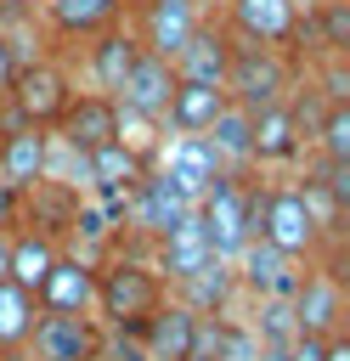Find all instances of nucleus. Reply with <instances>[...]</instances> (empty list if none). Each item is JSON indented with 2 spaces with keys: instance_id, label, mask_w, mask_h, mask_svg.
Returning <instances> with one entry per match:
<instances>
[{
  "instance_id": "obj_1",
  "label": "nucleus",
  "mask_w": 350,
  "mask_h": 361,
  "mask_svg": "<svg viewBox=\"0 0 350 361\" xmlns=\"http://www.w3.org/2000/svg\"><path fill=\"white\" fill-rule=\"evenodd\" d=\"M169 299L158 265L147 254H130V248H113L102 265H96V322L113 327V333H135L158 305Z\"/></svg>"
},
{
  "instance_id": "obj_2",
  "label": "nucleus",
  "mask_w": 350,
  "mask_h": 361,
  "mask_svg": "<svg viewBox=\"0 0 350 361\" xmlns=\"http://www.w3.org/2000/svg\"><path fill=\"white\" fill-rule=\"evenodd\" d=\"M294 85H299V62H294V51L231 39V62H226V96H231L243 113H260V107L294 102Z\"/></svg>"
},
{
  "instance_id": "obj_3",
  "label": "nucleus",
  "mask_w": 350,
  "mask_h": 361,
  "mask_svg": "<svg viewBox=\"0 0 350 361\" xmlns=\"http://www.w3.org/2000/svg\"><path fill=\"white\" fill-rule=\"evenodd\" d=\"M254 237L271 243V248H282L288 259H322V248H327V237L316 231V220H310L299 186H288V180H260Z\"/></svg>"
},
{
  "instance_id": "obj_4",
  "label": "nucleus",
  "mask_w": 350,
  "mask_h": 361,
  "mask_svg": "<svg viewBox=\"0 0 350 361\" xmlns=\"http://www.w3.org/2000/svg\"><path fill=\"white\" fill-rule=\"evenodd\" d=\"M254 203H260V180L254 175H220L192 203V214H198V226H203V237H209V248L220 259H231L243 243H254Z\"/></svg>"
},
{
  "instance_id": "obj_5",
  "label": "nucleus",
  "mask_w": 350,
  "mask_h": 361,
  "mask_svg": "<svg viewBox=\"0 0 350 361\" xmlns=\"http://www.w3.org/2000/svg\"><path fill=\"white\" fill-rule=\"evenodd\" d=\"M68 96H73V73H68L56 56H28V62H17V73H11L6 113H11V118H23V124L51 130V124L62 118Z\"/></svg>"
},
{
  "instance_id": "obj_6",
  "label": "nucleus",
  "mask_w": 350,
  "mask_h": 361,
  "mask_svg": "<svg viewBox=\"0 0 350 361\" xmlns=\"http://www.w3.org/2000/svg\"><path fill=\"white\" fill-rule=\"evenodd\" d=\"M288 305H294V327L299 333H310V338H333V333H344V282H339V265H327V259H310L305 271H299V288L288 293Z\"/></svg>"
},
{
  "instance_id": "obj_7",
  "label": "nucleus",
  "mask_w": 350,
  "mask_h": 361,
  "mask_svg": "<svg viewBox=\"0 0 350 361\" xmlns=\"http://www.w3.org/2000/svg\"><path fill=\"white\" fill-rule=\"evenodd\" d=\"M299 17H305L299 0H226V17L220 23H226L231 39L294 51L299 45Z\"/></svg>"
},
{
  "instance_id": "obj_8",
  "label": "nucleus",
  "mask_w": 350,
  "mask_h": 361,
  "mask_svg": "<svg viewBox=\"0 0 350 361\" xmlns=\"http://www.w3.org/2000/svg\"><path fill=\"white\" fill-rule=\"evenodd\" d=\"M310 259H288L282 248H271V243H243L237 254H231V276H237V293H248V299H288L294 288H299V271H305Z\"/></svg>"
},
{
  "instance_id": "obj_9",
  "label": "nucleus",
  "mask_w": 350,
  "mask_h": 361,
  "mask_svg": "<svg viewBox=\"0 0 350 361\" xmlns=\"http://www.w3.org/2000/svg\"><path fill=\"white\" fill-rule=\"evenodd\" d=\"M130 6H135V28H130L135 45L152 51V56H164V62H169V56L192 39V28L209 17L198 0H130Z\"/></svg>"
},
{
  "instance_id": "obj_10",
  "label": "nucleus",
  "mask_w": 350,
  "mask_h": 361,
  "mask_svg": "<svg viewBox=\"0 0 350 361\" xmlns=\"http://www.w3.org/2000/svg\"><path fill=\"white\" fill-rule=\"evenodd\" d=\"M254 118V135H248V158H254V169H282V164H294L299 152H305V113H299V102H277V107H260V113H248Z\"/></svg>"
},
{
  "instance_id": "obj_11",
  "label": "nucleus",
  "mask_w": 350,
  "mask_h": 361,
  "mask_svg": "<svg viewBox=\"0 0 350 361\" xmlns=\"http://www.w3.org/2000/svg\"><path fill=\"white\" fill-rule=\"evenodd\" d=\"M152 169L186 197V203H198L226 169H220V158H215V147L203 141V135H169L164 147H158V158H152Z\"/></svg>"
},
{
  "instance_id": "obj_12",
  "label": "nucleus",
  "mask_w": 350,
  "mask_h": 361,
  "mask_svg": "<svg viewBox=\"0 0 350 361\" xmlns=\"http://www.w3.org/2000/svg\"><path fill=\"white\" fill-rule=\"evenodd\" d=\"M51 135L62 147H73V152H96V147H107L119 135V102L102 96V90H73L62 118L51 124Z\"/></svg>"
},
{
  "instance_id": "obj_13",
  "label": "nucleus",
  "mask_w": 350,
  "mask_h": 361,
  "mask_svg": "<svg viewBox=\"0 0 350 361\" xmlns=\"http://www.w3.org/2000/svg\"><path fill=\"white\" fill-rule=\"evenodd\" d=\"M186 214H192V203H186V197L158 175V169H147V175L124 192V220L135 226V237H141V243H158V237H164L169 226H181Z\"/></svg>"
},
{
  "instance_id": "obj_14",
  "label": "nucleus",
  "mask_w": 350,
  "mask_h": 361,
  "mask_svg": "<svg viewBox=\"0 0 350 361\" xmlns=\"http://www.w3.org/2000/svg\"><path fill=\"white\" fill-rule=\"evenodd\" d=\"M34 305L45 316H96V265L85 254H56V265L34 288Z\"/></svg>"
},
{
  "instance_id": "obj_15",
  "label": "nucleus",
  "mask_w": 350,
  "mask_h": 361,
  "mask_svg": "<svg viewBox=\"0 0 350 361\" xmlns=\"http://www.w3.org/2000/svg\"><path fill=\"white\" fill-rule=\"evenodd\" d=\"M28 344H34V361H96L102 322L96 316H45L40 310Z\"/></svg>"
},
{
  "instance_id": "obj_16",
  "label": "nucleus",
  "mask_w": 350,
  "mask_h": 361,
  "mask_svg": "<svg viewBox=\"0 0 350 361\" xmlns=\"http://www.w3.org/2000/svg\"><path fill=\"white\" fill-rule=\"evenodd\" d=\"M45 152H51V130L23 124V118L6 113V124H0V175H6L23 197L45 180Z\"/></svg>"
},
{
  "instance_id": "obj_17",
  "label": "nucleus",
  "mask_w": 350,
  "mask_h": 361,
  "mask_svg": "<svg viewBox=\"0 0 350 361\" xmlns=\"http://www.w3.org/2000/svg\"><path fill=\"white\" fill-rule=\"evenodd\" d=\"M147 259L158 265V276H164V288H175V282H186L192 271H203L209 259H220L215 248H209V237H203V226H198V214H186L181 226H169L158 243H147Z\"/></svg>"
},
{
  "instance_id": "obj_18",
  "label": "nucleus",
  "mask_w": 350,
  "mask_h": 361,
  "mask_svg": "<svg viewBox=\"0 0 350 361\" xmlns=\"http://www.w3.org/2000/svg\"><path fill=\"white\" fill-rule=\"evenodd\" d=\"M226 62H231V34H226V23L215 17H203L198 28H192V39L169 56V68H175V79H192V85H226Z\"/></svg>"
},
{
  "instance_id": "obj_19",
  "label": "nucleus",
  "mask_w": 350,
  "mask_h": 361,
  "mask_svg": "<svg viewBox=\"0 0 350 361\" xmlns=\"http://www.w3.org/2000/svg\"><path fill=\"white\" fill-rule=\"evenodd\" d=\"M169 96H175V68H169L164 56L141 51V56L130 62V73H124V85H119L113 102H119L124 113H141V118H158V124H164Z\"/></svg>"
},
{
  "instance_id": "obj_20",
  "label": "nucleus",
  "mask_w": 350,
  "mask_h": 361,
  "mask_svg": "<svg viewBox=\"0 0 350 361\" xmlns=\"http://www.w3.org/2000/svg\"><path fill=\"white\" fill-rule=\"evenodd\" d=\"M135 56H141V45H135L130 23H113V28L90 34V45H85V79H90V90L119 96V85H124V73H130Z\"/></svg>"
},
{
  "instance_id": "obj_21",
  "label": "nucleus",
  "mask_w": 350,
  "mask_h": 361,
  "mask_svg": "<svg viewBox=\"0 0 350 361\" xmlns=\"http://www.w3.org/2000/svg\"><path fill=\"white\" fill-rule=\"evenodd\" d=\"M169 299H181L192 316H231V305H237L243 293H237L231 259H209L203 271H192L186 282H175V288H169Z\"/></svg>"
},
{
  "instance_id": "obj_22",
  "label": "nucleus",
  "mask_w": 350,
  "mask_h": 361,
  "mask_svg": "<svg viewBox=\"0 0 350 361\" xmlns=\"http://www.w3.org/2000/svg\"><path fill=\"white\" fill-rule=\"evenodd\" d=\"M40 11H45L56 39H90L113 23H124L130 0H40Z\"/></svg>"
},
{
  "instance_id": "obj_23",
  "label": "nucleus",
  "mask_w": 350,
  "mask_h": 361,
  "mask_svg": "<svg viewBox=\"0 0 350 361\" xmlns=\"http://www.w3.org/2000/svg\"><path fill=\"white\" fill-rule=\"evenodd\" d=\"M56 237L45 231V226H17L11 237H6V282H17V288H40L45 282V271L56 265Z\"/></svg>"
},
{
  "instance_id": "obj_24",
  "label": "nucleus",
  "mask_w": 350,
  "mask_h": 361,
  "mask_svg": "<svg viewBox=\"0 0 350 361\" xmlns=\"http://www.w3.org/2000/svg\"><path fill=\"white\" fill-rule=\"evenodd\" d=\"M192 327H198V316H192L181 299H164V305L135 327V338H141V350H147L152 361H186V350H192Z\"/></svg>"
},
{
  "instance_id": "obj_25",
  "label": "nucleus",
  "mask_w": 350,
  "mask_h": 361,
  "mask_svg": "<svg viewBox=\"0 0 350 361\" xmlns=\"http://www.w3.org/2000/svg\"><path fill=\"white\" fill-rule=\"evenodd\" d=\"M226 102H231L226 85H192V79H175V96H169V107H164V130H175V135H203Z\"/></svg>"
},
{
  "instance_id": "obj_26",
  "label": "nucleus",
  "mask_w": 350,
  "mask_h": 361,
  "mask_svg": "<svg viewBox=\"0 0 350 361\" xmlns=\"http://www.w3.org/2000/svg\"><path fill=\"white\" fill-rule=\"evenodd\" d=\"M248 135H254V118H248L237 102H226V107L215 113V124L203 130V141L215 147V158H220V169H226V175H254Z\"/></svg>"
},
{
  "instance_id": "obj_27",
  "label": "nucleus",
  "mask_w": 350,
  "mask_h": 361,
  "mask_svg": "<svg viewBox=\"0 0 350 361\" xmlns=\"http://www.w3.org/2000/svg\"><path fill=\"white\" fill-rule=\"evenodd\" d=\"M141 175H147V164H141L130 147H119V141L85 152V186H90V192H113V197H124Z\"/></svg>"
},
{
  "instance_id": "obj_28",
  "label": "nucleus",
  "mask_w": 350,
  "mask_h": 361,
  "mask_svg": "<svg viewBox=\"0 0 350 361\" xmlns=\"http://www.w3.org/2000/svg\"><path fill=\"white\" fill-rule=\"evenodd\" d=\"M34 322H40V305H34V293H28V288H17V282H0V355H17V350H28V333H34Z\"/></svg>"
},
{
  "instance_id": "obj_29",
  "label": "nucleus",
  "mask_w": 350,
  "mask_h": 361,
  "mask_svg": "<svg viewBox=\"0 0 350 361\" xmlns=\"http://www.w3.org/2000/svg\"><path fill=\"white\" fill-rule=\"evenodd\" d=\"M310 135H316V158H327V164H350V102H322Z\"/></svg>"
},
{
  "instance_id": "obj_30",
  "label": "nucleus",
  "mask_w": 350,
  "mask_h": 361,
  "mask_svg": "<svg viewBox=\"0 0 350 361\" xmlns=\"http://www.w3.org/2000/svg\"><path fill=\"white\" fill-rule=\"evenodd\" d=\"M243 327L254 333V344H277V350H288V344L299 338L294 305H288V299H254V316H248Z\"/></svg>"
},
{
  "instance_id": "obj_31",
  "label": "nucleus",
  "mask_w": 350,
  "mask_h": 361,
  "mask_svg": "<svg viewBox=\"0 0 350 361\" xmlns=\"http://www.w3.org/2000/svg\"><path fill=\"white\" fill-rule=\"evenodd\" d=\"M96 361H152V355L141 350L135 333H113V327H102V350H96Z\"/></svg>"
},
{
  "instance_id": "obj_32",
  "label": "nucleus",
  "mask_w": 350,
  "mask_h": 361,
  "mask_svg": "<svg viewBox=\"0 0 350 361\" xmlns=\"http://www.w3.org/2000/svg\"><path fill=\"white\" fill-rule=\"evenodd\" d=\"M23 209H28V197L0 175V231H17V226H23Z\"/></svg>"
},
{
  "instance_id": "obj_33",
  "label": "nucleus",
  "mask_w": 350,
  "mask_h": 361,
  "mask_svg": "<svg viewBox=\"0 0 350 361\" xmlns=\"http://www.w3.org/2000/svg\"><path fill=\"white\" fill-rule=\"evenodd\" d=\"M17 62H23V51L11 45V34H6V23H0V102H6V90H11V73H17Z\"/></svg>"
},
{
  "instance_id": "obj_34",
  "label": "nucleus",
  "mask_w": 350,
  "mask_h": 361,
  "mask_svg": "<svg viewBox=\"0 0 350 361\" xmlns=\"http://www.w3.org/2000/svg\"><path fill=\"white\" fill-rule=\"evenodd\" d=\"M322 344H327V338H310V333H299V338H294L282 355H288V361H322Z\"/></svg>"
},
{
  "instance_id": "obj_35",
  "label": "nucleus",
  "mask_w": 350,
  "mask_h": 361,
  "mask_svg": "<svg viewBox=\"0 0 350 361\" xmlns=\"http://www.w3.org/2000/svg\"><path fill=\"white\" fill-rule=\"evenodd\" d=\"M322 361H350V333H333L322 344Z\"/></svg>"
},
{
  "instance_id": "obj_36",
  "label": "nucleus",
  "mask_w": 350,
  "mask_h": 361,
  "mask_svg": "<svg viewBox=\"0 0 350 361\" xmlns=\"http://www.w3.org/2000/svg\"><path fill=\"white\" fill-rule=\"evenodd\" d=\"M40 0H0V23H17V17H28Z\"/></svg>"
},
{
  "instance_id": "obj_37",
  "label": "nucleus",
  "mask_w": 350,
  "mask_h": 361,
  "mask_svg": "<svg viewBox=\"0 0 350 361\" xmlns=\"http://www.w3.org/2000/svg\"><path fill=\"white\" fill-rule=\"evenodd\" d=\"M6 237H11V231H0V282H6Z\"/></svg>"
},
{
  "instance_id": "obj_38",
  "label": "nucleus",
  "mask_w": 350,
  "mask_h": 361,
  "mask_svg": "<svg viewBox=\"0 0 350 361\" xmlns=\"http://www.w3.org/2000/svg\"><path fill=\"white\" fill-rule=\"evenodd\" d=\"M0 124H6V102H0Z\"/></svg>"
}]
</instances>
